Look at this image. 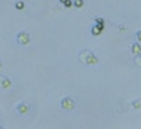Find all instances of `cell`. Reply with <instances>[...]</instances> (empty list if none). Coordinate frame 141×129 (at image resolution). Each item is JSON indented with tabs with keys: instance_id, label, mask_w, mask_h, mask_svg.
Listing matches in <instances>:
<instances>
[{
	"instance_id": "2",
	"label": "cell",
	"mask_w": 141,
	"mask_h": 129,
	"mask_svg": "<svg viewBox=\"0 0 141 129\" xmlns=\"http://www.w3.org/2000/svg\"><path fill=\"white\" fill-rule=\"evenodd\" d=\"M16 42L19 45H22V46H26L30 43V35L25 31H21L16 35Z\"/></svg>"
},
{
	"instance_id": "6",
	"label": "cell",
	"mask_w": 141,
	"mask_h": 129,
	"mask_svg": "<svg viewBox=\"0 0 141 129\" xmlns=\"http://www.w3.org/2000/svg\"><path fill=\"white\" fill-rule=\"evenodd\" d=\"M131 51H132V53H134V55H136V56L141 55V45L139 42H137V43H132Z\"/></svg>"
},
{
	"instance_id": "9",
	"label": "cell",
	"mask_w": 141,
	"mask_h": 129,
	"mask_svg": "<svg viewBox=\"0 0 141 129\" xmlns=\"http://www.w3.org/2000/svg\"><path fill=\"white\" fill-rule=\"evenodd\" d=\"M83 4H84V3H83L82 0H75V1H73V5H74V6H77V8H82V6H83Z\"/></svg>"
},
{
	"instance_id": "14",
	"label": "cell",
	"mask_w": 141,
	"mask_h": 129,
	"mask_svg": "<svg viewBox=\"0 0 141 129\" xmlns=\"http://www.w3.org/2000/svg\"><path fill=\"white\" fill-rule=\"evenodd\" d=\"M132 105H134L135 108H140V102H137V100H136V102H134V104H132Z\"/></svg>"
},
{
	"instance_id": "1",
	"label": "cell",
	"mask_w": 141,
	"mask_h": 129,
	"mask_svg": "<svg viewBox=\"0 0 141 129\" xmlns=\"http://www.w3.org/2000/svg\"><path fill=\"white\" fill-rule=\"evenodd\" d=\"M79 60L85 65H95L98 63V58L94 56L93 52H90L88 50H84L79 53Z\"/></svg>"
},
{
	"instance_id": "3",
	"label": "cell",
	"mask_w": 141,
	"mask_h": 129,
	"mask_svg": "<svg viewBox=\"0 0 141 129\" xmlns=\"http://www.w3.org/2000/svg\"><path fill=\"white\" fill-rule=\"evenodd\" d=\"M61 105L63 109L66 110H72L73 108H74V100L72 99V98H69V97H66V98H63L61 102Z\"/></svg>"
},
{
	"instance_id": "4",
	"label": "cell",
	"mask_w": 141,
	"mask_h": 129,
	"mask_svg": "<svg viewBox=\"0 0 141 129\" xmlns=\"http://www.w3.org/2000/svg\"><path fill=\"white\" fill-rule=\"evenodd\" d=\"M11 86V81H10L8 77L5 76H0V88H3V89H6V88H9Z\"/></svg>"
},
{
	"instance_id": "8",
	"label": "cell",
	"mask_w": 141,
	"mask_h": 129,
	"mask_svg": "<svg viewBox=\"0 0 141 129\" xmlns=\"http://www.w3.org/2000/svg\"><path fill=\"white\" fill-rule=\"evenodd\" d=\"M15 8L19 9V10H22L24 8H25V3H24V1H16V3H15Z\"/></svg>"
},
{
	"instance_id": "15",
	"label": "cell",
	"mask_w": 141,
	"mask_h": 129,
	"mask_svg": "<svg viewBox=\"0 0 141 129\" xmlns=\"http://www.w3.org/2000/svg\"><path fill=\"white\" fill-rule=\"evenodd\" d=\"M1 66H3V65H1V60H0V68H1Z\"/></svg>"
},
{
	"instance_id": "13",
	"label": "cell",
	"mask_w": 141,
	"mask_h": 129,
	"mask_svg": "<svg viewBox=\"0 0 141 129\" xmlns=\"http://www.w3.org/2000/svg\"><path fill=\"white\" fill-rule=\"evenodd\" d=\"M136 38H137V41H139V43H140V45H141V30H140V31H137Z\"/></svg>"
},
{
	"instance_id": "16",
	"label": "cell",
	"mask_w": 141,
	"mask_h": 129,
	"mask_svg": "<svg viewBox=\"0 0 141 129\" xmlns=\"http://www.w3.org/2000/svg\"><path fill=\"white\" fill-rule=\"evenodd\" d=\"M0 129H6V128H4V127H0Z\"/></svg>"
},
{
	"instance_id": "12",
	"label": "cell",
	"mask_w": 141,
	"mask_h": 129,
	"mask_svg": "<svg viewBox=\"0 0 141 129\" xmlns=\"http://www.w3.org/2000/svg\"><path fill=\"white\" fill-rule=\"evenodd\" d=\"M95 23H97V25H104V20L100 19V18H97L95 19Z\"/></svg>"
},
{
	"instance_id": "10",
	"label": "cell",
	"mask_w": 141,
	"mask_h": 129,
	"mask_svg": "<svg viewBox=\"0 0 141 129\" xmlns=\"http://www.w3.org/2000/svg\"><path fill=\"white\" fill-rule=\"evenodd\" d=\"M62 4H64V6H67V8H70V6L73 5V1H69V0H63V1H62Z\"/></svg>"
},
{
	"instance_id": "11",
	"label": "cell",
	"mask_w": 141,
	"mask_h": 129,
	"mask_svg": "<svg viewBox=\"0 0 141 129\" xmlns=\"http://www.w3.org/2000/svg\"><path fill=\"white\" fill-rule=\"evenodd\" d=\"M135 62H136V65L141 66V55H139V56H136V57H135Z\"/></svg>"
},
{
	"instance_id": "5",
	"label": "cell",
	"mask_w": 141,
	"mask_h": 129,
	"mask_svg": "<svg viewBox=\"0 0 141 129\" xmlns=\"http://www.w3.org/2000/svg\"><path fill=\"white\" fill-rule=\"evenodd\" d=\"M30 109V107H28L27 103H21V104L17 105V112H19L20 114H26Z\"/></svg>"
},
{
	"instance_id": "7",
	"label": "cell",
	"mask_w": 141,
	"mask_h": 129,
	"mask_svg": "<svg viewBox=\"0 0 141 129\" xmlns=\"http://www.w3.org/2000/svg\"><path fill=\"white\" fill-rule=\"evenodd\" d=\"M102 30H103V29H102V27H99L98 25H94L93 27H92V33H93L94 36H98L99 33L102 32Z\"/></svg>"
}]
</instances>
